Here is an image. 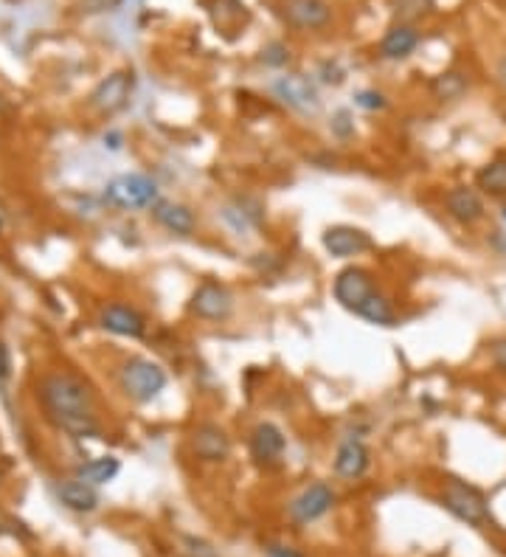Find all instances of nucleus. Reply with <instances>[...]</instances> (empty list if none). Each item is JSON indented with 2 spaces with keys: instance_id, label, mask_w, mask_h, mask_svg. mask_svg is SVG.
Returning <instances> with one entry per match:
<instances>
[{
  "instance_id": "f257e3e1",
  "label": "nucleus",
  "mask_w": 506,
  "mask_h": 557,
  "mask_svg": "<svg viewBox=\"0 0 506 557\" xmlns=\"http://www.w3.org/2000/svg\"><path fill=\"white\" fill-rule=\"evenodd\" d=\"M37 397L48 417L60 425L65 434L76 439L99 437V422L93 414V394L88 383L71 372H51L37 383Z\"/></svg>"
},
{
  "instance_id": "f03ea898",
  "label": "nucleus",
  "mask_w": 506,
  "mask_h": 557,
  "mask_svg": "<svg viewBox=\"0 0 506 557\" xmlns=\"http://www.w3.org/2000/svg\"><path fill=\"white\" fill-rule=\"evenodd\" d=\"M166 383H169V375H166L164 366L149 361V358H130L119 369L121 392L127 394L133 403H141V406L158 400L166 389Z\"/></svg>"
},
{
  "instance_id": "7ed1b4c3",
  "label": "nucleus",
  "mask_w": 506,
  "mask_h": 557,
  "mask_svg": "<svg viewBox=\"0 0 506 557\" xmlns=\"http://www.w3.org/2000/svg\"><path fill=\"white\" fill-rule=\"evenodd\" d=\"M158 183L152 181L149 175L141 172H130V175H119L107 183L105 189V203L113 209L121 211H141L152 209L158 203Z\"/></svg>"
},
{
  "instance_id": "20e7f679",
  "label": "nucleus",
  "mask_w": 506,
  "mask_h": 557,
  "mask_svg": "<svg viewBox=\"0 0 506 557\" xmlns=\"http://www.w3.org/2000/svg\"><path fill=\"white\" fill-rule=\"evenodd\" d=\"M442 504L453 512L459 521L470 527H484L490 521V504L484 493L462 479H445L442 484Z\"/></svg>"
},
{
  "instance_id": "39448f33",
  "label": "nucleus",
  "mask_w": 506,
  "mask_h": 557,
  "mask_svg": "<svg viewBox=\"0 0 506 557\" xmlns=\"http://www.w3.org/2000/svg\"><path fill=\"white\" fill-rule=\"evenodd\" d=\"M273 96L287 105L290 110H296L301 116H315L321 110V96L315 91V85L304 74H284L279 79H273L270 85Z\"/></svg>"
},
{
  "instance_id": "423d86ee",
  "label": "nucleus",
  "mask_w": 506,
  "mask_h": 557,
  "mask_svg": "<svg viewBox=\"0 0 506 557\" xmlns=\"http://www.w3.org/2000/svg\"><path fill=\"white\" fill-rule=\"evenodd\" d=\"M332 293H335V302L341 304V307L358 313L360 307L377 293V285H374V276L366 271V268L349 265V268H343V271L335 276Z\"/></svg>"
},
{
  "instance_id": "0eeeda50",
  "label": "nucleus",
  "mask_w": 506,
  "mask_h": 557,
  "mask_svg": "<svg viewBox=\"0 0 506 557\" xmlns=\"http://www.w3.org/2000/svg\"><path fill=\"white\" fill-rule=\"evenodd\" d=\"M189 310H192V316L203 318V321H225L234 313V293L220 282L206 279L194 287Z\"/></svg>"
},
{
  "instance_id": "6e6552de",
  "label": "nucleus",
  "mask_w": 506,
  "mask_h": 557,
  "mask_svg": "<svg viewBox=\"0 0 506 557\" xmlns=\"http://www.w3.org/2000/svg\"><path fill=\"white\" fill-rule=\"evenodd\" d=\"M332 507H335V490H332L327 482H315L310 484V487H304V490L290 501L287 512H290L293 524L307 527V524L321 521Z\"/></svg>"
},
{
  "instance_id": "1a4fd4ad",
  "label": "nucleus",
  "mask_w": 506,
  "mask_h": 557,
  "mask_svg": "<svg viewBox=\"0 0 506 557\" xmlns=\"http://www.w3.org/2000/svg\"><path fill=\"white\" fill-rule=\"evenodd\" d=\"M189 442H192L194 456L200 462H209V465L225 462L228 453H231V437H228L223 425H217V422H200L192 431Z\"/></svg>"
},
{
  "instance_id": "9d476101",
  "label": "nucleus",
  "mask_w": 506,
  "mask_h": 557,
  "mask_svg": "<svg viewBox=\"0 0 506 557\" xmlns=\"http://www.w3.org/2000/svg\"><path fill=\"white\" fill-rule=\"evenodd\" d=\"M248 448L259 465H276L287 451V437L276 422H256L248 434Z\"/></svg>"
},
{
  "instance_id": "9b49d317",
  "label": "nucleus",
  "mask_w": 506,
  "mask_h": 557,
  "mask_svg": "<svg viewBox=\"0 0 506 557\" xmlns=\"http://www.w3.org/2000/svg\"><path fill=\"white\" fill-rule=\"evenodd\" d=\"M130 93H133V74L127 71H116L107 79H102L96 85V91L90 93V105L96 107L99 113H119L130 102Z\"/></svg>"
},
{
  "instance_id": "f8f14e48",
  "label": "nucleus",
  "mask_w": 506,
  "mask_h": 557,
  "mask_svg": "<svg viewBox=\"0 0 506 557\" xmlns=\"http://www.w3.org/2000/svg\"><path fill=\"white\" fill-rule=\"evenodd\" d=\"M321 245L335 259H352V256L366 254L372 248V237L363 228L332 226L321 234Z\"/></svg>"
},
{
  "instance_id": "ddd939ff",
  "label": "nucleus",
  "mask_w": 506,
  "mask_h": 557,
  "mask_svg": "<svg viewBox=\"0 0 506 557\" xmlns=\"http://www.w3.org/2000/svg\"><path fill=\"white\" fill-rule=\"evenodd\" d=\"M99 324H102V330L113 332V335H119V338H144L147 335V318L141 316L135 307H127V304H107L102 307V313H99Z\"/></svg>"
},
{
  "instance_id": "4468645a",
  "label": "nucleus",
  "mask_w": 506,
  "mask_h": 557,
  "mask_svg": "<svg viewBox=\"0 0 506 557\" xmlns=\"http://www.w3.org/2000/svg\"><path fill=\"white\" fill-rule=\"evenodd\" d=\"M445 209L459 226H476L487 214L484 197L473 186H453L445 195Z\"/></svg>"
},
{
  "instance_id": "2eb2a0df",
  "label": "nucleus",
  "mask_w": 506,
  "mask_h": 557,
  "mask_svg": "<svg viewBox=\"0 0 506 557\" xmlns=\"http://www.w3.org/2000/svg\"><path fill=\"white\" fill-rule=\"evenodd\" d=\"M284 20L301 31H318L332 20V6L327 0H284Z\"/></svg>"
},
{
  "instance_id": "dca6fc26",
  "label": "nucleus",
  "mask_w": 506,
  "mask_h": 557,
  "mask_svg": "<svg viewBox=\"0 0 506 557\" xmlns=\"http://www.w3.org/2000/svg\"><path fill=\"white\" fill-rule=\"evenodd\" d=\"M152 220L161 228H166L169 234H178V237H192L194 228H197V214L183 203L175 200H158L152 206Z\"/></svg>"
},
{
  "instance_id": "f3484780",
  "label": "nucleus",
  "mask_w": 506,
  "mask_h": 557,
  "mask_svg": "<svg viewBox=\"0 0 506 557\" xmlns=\"http://www.w3.org/2000/svg\"><path fill=\"white\" fill-rule=\"evenodd\" d=\"M332 465H335V473L341 479L355 482L372 465V453H369V448L360 439H346V442L338 445V453H335V462Z\"/></svg>"
},
{
  "instance_id": "a211bd4d",
  "label": "nucleus",
  "mask_w": 506,
  "mask_h": 557,
  "mask_svg": "<svg viewBox=\"0 0 506 557\" xmlns=\"http://www.w3.org/2000/svg\"><path fill=\"white\" fill-rule=\"evenodd\" d=\"M57 498H60L62 507L74 512H93L99 507V493L96 487L82 479H65L57 484Z\"/></svg>"
},
{
  "instance_id": "6ab92c4d",
  "label": "nucleus",
  "mask_w": 506,
  "mask_h": 557,
  "mask_svg": "<svg viewBox=\"0 0 506 557\" xmlns=\"http://www.w3.org/2000/svg\"><path fill=\"white\" fill-rule=\"evenodd\" d=\"M419 46V34L414 26H408V23H400V26H391L386 31V37H383V43H380V54L386 57V60H408Z\"/></svg>"
},
{
  "instance_id": "aec40b11",
  "label": "nucleus",
  "mask_w": 506,
  "mask_h": 557,
  "mask_svg": "<svg viewBox=\"0 0 506 557\" xmlns=\"http://www.w3.org/2000/svg\"><path fill=\"white\" fill-rule=\"evenodd\" d=\"M476 183L481 195L506 197V155H498V158H492L490 164L481 166Z\"/></svg>"
},
{
  "instance_id": "412c9836",
  "label": "nucleus",
  "mask_w": 506,
  "mask_h": 557,
  "mask_svg": "<svg viewBox=\"0 0 506 557\" xmlns=\"http://www.w3.org/2000/svg\"><path fill=\"white\" fill-rule=\"evenodd\" d=\"M119 459L116 456H99V459H90L85 465L76 470V479L93 484V487H102V484L113 482L119 476Z\"/></svg>"
},
{
  "instance_id": "4be33fe9",
  "label": "nucleus",
  "mask_w": 506,
  "mask_h": 557,
  "mask_svg": "<svg viewBox=\"0 0 506 557\" xmlns=\"http://www.w3.org/2000/svg\"><path fill=\"white\" fill-rule=\"evenodd\" d=\"M355 316H360L363 321H369L374 327H397V313H394V304L388 302V296H383L380 290L374 293L369 302L360 307Z\"/></svg>"
},
{
  "instance_id": "5701e85b",
  "label": "nucleus",
  "mask_w": 506,
  "mask_h": 557,
  "mask_svg": "<svg viewBox=\"0 0 506 557\" xmlns=\"http://www.w3.org/2000/svg\"><path fill=\"white\" fill-rule=\"evenodd\" d=\"M431 91L439 102H453V99H459L467 91V79L459 71H447V74H439L433 79Z\"/></svg>"
},
{
  "instance_id": "b1692460",
  "label": "nucleus",
  "mask_w": 506,
  "mask_h": 557,
  "mask_svg": "<svg viewBox=\"0 0 506 557\" xmlns=\"http://www.w3.org/2000/svg\"><path fill=\"white\" fill-rule=\"evenodd\" d=\"M293 60V54H290V48L284 46V43H268V46L262 48V62L268 65V68H287Z\"/></svg>"
},
{
  "instance_id": "393cba45",
  "label": "nucleus",
  "mask_w": 506,
  "mask_h": 557,
  "mask_svg": "<svg viewBox=\"0 0 506 557\" xmlns=\"http://www.w3.org/2000/svg\"><path fill=\"white\" fill-rule=\"evenodd\" d=\"M355 105L363 107V110H369V113H374V110H383L388 102L386 96H383L380 91H360L358 96H355Z\"/></svg>"
},
{
  "instance_id": "a878e982",
  "label": "nucleus",
  "mask_w": 506,
  "mask_h": 557,
  "mask_svg": "<svg viewBox=\"0 0 506 557\" xmlns=\"http://www.w3.org/2000/svg\"><path fill=\"white\" fill-rule=\"evenodd\" d=\"M332 133L338 138H349L355 133V121L349 116V110H338V113L332 116Z\"/></svg>"
},
{
  "instance_id": "bb28decb",
  "label": "nucleus",
  "mask_w": 506,
  "mask_h": 557,
  "mask_svg": "<svg viewBox=\"0 0 506 557\" xmlns=\"http://www.w3.org/2000/svg\"><path fill=\"white\" fill-rule=\"evenodd\" d=\"M492 363H495L501 372H506V338L504 341H495V344H492Z\"/></svg>"
},
{
  "instance_id": "cd10ccee",
  "label": "nucleus",
  "mask_w": 506,
  "mask_h": 557,
  "mask_svg": "<svg viewBox=\"0 0 506 557\" xmlns=\"http://www.w3.org/2000/svg\"><path fill=\"white\" fill-rule=\"evenodd\" d=\"M268 557H304L298 549H293V546H279V543H273V546H268Z\"/></svg>"
},
{
  "instance_id": "c85d7f7f",
  "label": "nucleus",
  "mask_w": 506,
  "mask_h": 557,
  "mask_svg": "<svg viewBox=\"0 0 506 557\" xmlns=\"http://www.w3.org/2000/svg\"><path fill=\"white\" fill-rule=\"evenodd\" d=\"M121 141H124V136L121 133H105V147H110V150H121Z\"/></svg>"
},
{
  "instance_id": "c756f323",
  "label": "nucleus",
  "mask_w": 506,
  "mask_h": 557,
  "mask_svg": "<svg viewBox=\"0 0 506 557\" xmlns=\"http://www.w3.org/2000/svg\"><path fill=\"white\" fill-rule=\"evenodd\" d=\"M9 377V355H6V349L0 347V383Z\"/></svg>"
},
{
  "instance_id": "7c9ffc66",
  "label": "nucleus",
  "mask_w": 506,
  "mask_h": 557,
  "mask_svg": "<svg viewBox=\"0 0 506 557\" xmlns=\"http://www.w3.org/2000/svg\"><path fill=\"white\" fill-rule=\"evenodd\" d=\"M495 76H498V82L506 88V57H501L498 65H495Z\"/></svg>"
},
{
  "instance_id": "2f4dec72",
  "label": "nucleus",
  "mask_w": 506,
  "mask_h": 557,
  "mask_svg": "<svg viewBox=\"0 0 506 557\" xmlns=\"http://www.w3.org/2000/svg\"><path fill=\"white\" fill-rule=\"evenodd\" d=\"M501 217H504V223H506V203H504V209H501Z\"/></svg>"
},
{
  "instance_id": "473e14b6",
  "label": "nucleus",
  "mask_w": 506,
  "mask_h": 557,
  "mask_svg": "<svg viewBox=\"0 0 506 557\" xmlns=\"http://www.w3.org/2000/svg\"><path fill=\"white\" fill-rule=\"evenodd\" d=\"M0 231H3V214H0Z\"/></svg>"
}]
</instances>
